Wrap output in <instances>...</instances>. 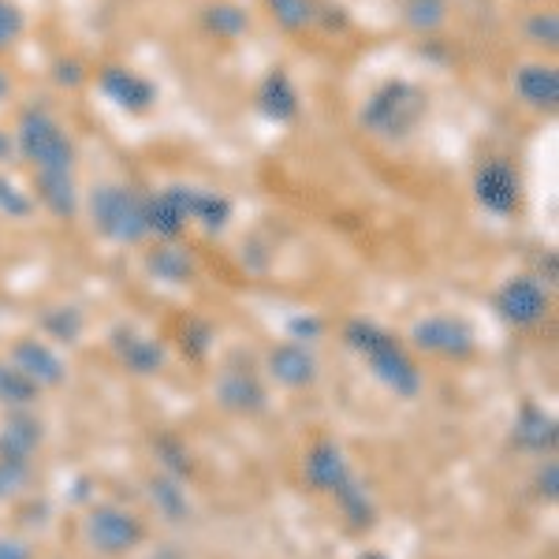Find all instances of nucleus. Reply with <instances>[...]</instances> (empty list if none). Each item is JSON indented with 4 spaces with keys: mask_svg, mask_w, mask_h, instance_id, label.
<instances>
[{
    "mask_svg": "<svg viewBox=\"0 0 559 559\" xmlns=\"http://www.w3.org/2000/svg\"><path fill=\"white\" fill-rule=\"evenodd\" d=\"M306 477H310L318 489L324 492H344L347 489V466H344V455L336 448L321 444L318 452L306 459Z\"/></svg>",
    "mask_w": 559,
    "mask_h": 559,
    "instance_id": "8",
    "label": "nucleus"
},
{
    "mask_svg": "<svg viewBox=\"0 0 559 559\" xmlns=\"http://www.w3.org/2000/svg\"><path fill=\"white\" fill-rule=\"evenodd\" d=\"M0 559H31V552L20 540H0Z\"/></svg>",
    "mask_w": 559,
    "mask_h": 559,
    "instance_id": "16",
    "label": "nucleus"
},
{
    "mask_svg": "<svg viewBox=\"0 0 559 559\" xmlns=\"http://www.w3.org/2000/svg\"><path fill=\"white\" fill-rule=\"evenodd\" d=\"M477 191H481V202L492 205V210H511V205H515V194H519L515 176L500 165L485 168L481 179H477Z\"/></svg>",
    "mask_w": 559,
    "mask_h": 559,
    "instance_id": "11",
    "label": "nucleus"
},
{
    "mask_svg": "<svg viewBox=\"0 0 559 559\" xmlns=\"http://www.w3.org/2000/svg\"><path fill=\"white\" fill-rule=\"evenodd\" d=\"M273 8L284 26H302L310 20V0H273Z\"/></svg>",
    "mask_w": 559,
    "mask_h": 559,
    "instance_id": "14",
    "label": "nucleus"
},
{
    "mask_svg": "<svg viewBox=\"0 0 559 559\" xmlns=\"http://www.w3.org/2000/svg\"><path fill=\"white\" fill-rule=\"evenodd\" d=\"M94 216L116 239H139L150 228V216L128 191H105L94 198Z\"/></svg>",
    "mask_w": 559,
    "mask_h": 559,
    "instance_id": "3",
    "label": "nucleus"
},
{
    "mask_svg": "<svg viewBox=\"0 0 559 559\" xmlns=\"http://www.w3.org/2000/svg\"><path fill=\"white\" fill-rule=\"evenodd\" d=\"M34 388L15 366H0V400L4 403H31L34 400Z\"/></svg>",
    "mask_w": 559,
    "mask_h": 559,
    "instance_id": "13",
    "label": "nucleus"
},
{
    "mask_svg": "<svg viewBox=\"0 0 559 559\" xmlns=\"http://www.w3.org/2000/svg\"><path fill=\"white\" fill-rule=\"evenodd\" d=\"M221 400L236 411H258L261 407V388L254 373H242V369H228L221 377Z\"/></svg>",
    "mask_w": 559,
    "mask_h": 559,
    "instance_id": "10",
    "label": "nucleus"
},
{
    "mask_svg": "<svg viewBox=\"0 0 559 559\" xmlns=\"http://www.w3.org/2000/svg\"><path fill=\"white\" fill-rule=\"evenodd\" d=\"M15 369L26 377L31 384H60V377H64V369H60V358L52 355L49 347L41 344H20L15 347Z\"/></svg>",
    "mask_w": 559,
    "mask_h": 559,
    "instance_id": "7",
    "label": "nucleus"
},
{
    "mask_svg": "<svg viewBox=\"0 0 559 559\" xmlns=\"http://www.w3.org/2000/svg\"><path fill=\"white\" fill-rule=\"evenodd\" d=\"M350 344L362 350L369 358V366L377 369V377H381L384 384H392L400 395L418 392V369H414L411 358L403 355L388 336H381L377 329H369V324H355V329H350Z\"/></svg>",
    "mask_w": 559,
    "mask_h": 559,
    "instance_id": "1",
    "label": "nucleus"
},
{
    "mask_svg": "<svg viewBox=\"0 0 559 559\" xmlns=\"http://www.w3.org/2000/svg\"><path fill=\"white\" fill-rule=\"evenodd\" d=\"M273 373L284 384L299 388V384L313 381V362H310V355L299 347H280V350H273Z\"/></svg>",
    "mask_w": 559,
    "mask_h": 559,
    "instance_id": "12",
    "label": "nucleus"
},
{
    "mask_svg": "<svg viewBox=\"0 0 559 559\" xmlns=\"http://www.w3.org/2000/svg\"><path fill=\"white\" fill-rule=\"evenodd\" d=\"M414 340H418L426 350H437V355H455V358L471 355V347H474L471 329H466V324H459V321H448V318H432L426 324H418V329H414Z\"/></svg>",
    "mask_w": 559,
    "mask_h": 559,
    "instance_id": "5",
    "label": "nucleus"
},
{
    "mask_svg": "<svg viewBox=\"0 0 559 559\" xmlns=\"http://www.w3.org/2000/svg\"><path fill=\"white\" fill-rule=\"evenodd\" d=\"M23 31V20H20V12H15L12 4H4V0H0V45H8L15 38V34Z\"/></svg>",
    "mask_w": 559,
    "mask_h": 559,
    "instance_id": "15",
    "label": "nucleus"
},
{
    "mask_svg": "<svg viewBox=\"0 0 559 559\" xmlns=\"http://www.w3.org/2000/svg\"><path fill=\"white\" fill-rule=\"evenodd\" d=\"M4 94H8V79L0 75V97H4Z\"/></svg>",
    "mask_w": 559,
    "mask_h": 559,
    "instance_id": "17",
    "label": "nucleus"
},
{
    "mask_svg": "<svg viewBox=\"0 0 559 559\" xmlns=\"http://www.w3.org/2000/svg\"><path fill=\"white\" fill-rule=\"evenodd\" d=\"M23 150L41 168V176H68L71 168V146L64 131L49 120V116H26L23 120Z\"/></svg>",
    "mask_w": 559,
    "mask_h": 559,
    "instance_id": "2",
    "label": "nucleus"
},
{
    "mask_svg": "<svg viewBox=\"0 0 559 559\" xmlns=\"http://www.w3.org/2000/svg\"><path fill=\"white\" fill-rule=\"evenodd\" d=\"M90 540H94L105 556H123L142 540V526L128 511L97 508L94 515H90Z\"/></svg>",
    "mask_w": 559,
    "mask_h": 559,
    "instance_id": "4",
    "label": "nucleus"
},
{
    "mask_svg": "<svg viewBox=\"0 0 559 559\" xmlns=\"http://www.w3.org/2000/svg\"><path fill=\"white\" fill-rule=\"evenodd\" d=\"M545 306H548V295L540 292L534 280H526V276L511 280V284L503 287V295H500L503 318L515 321V324H534L540 313H545Z\"/></svg>",
    "mask_w": 559,
    "mask_h": 559,
    "instance_id": "6",
    "label": "nucleus"
},
{
    "mask_svg": "<svg viewBox=\"0 0 559 559\" xmlns=\"http://www.w3.org/2000/svg\"><path fill=\"white\" fill-rule=\"evenodd\" d=\"M519 94L537 108H552L559 97V79L552 68H522L519 71Z\"/></svg>",
    "mask_w": 559,
    "mask_h": 559,
    "instance_id": "9",
    "label": "nucleus"
},
{
    "mask_svg": "<svg viewBox=\"0 0 559 559\" xmlns=\"http://www.w3.org/2000/svg\"><path fill=\"white\" fill-rule=\"evenodd\" d=\"M4 146H8V142H4V139H0V150H4Z\"/></svg>",
    "mask_w": 559,
    "mask_h": 559,
    "instance_id": "18",
    "label": "nucleus"
}]
</instances>
